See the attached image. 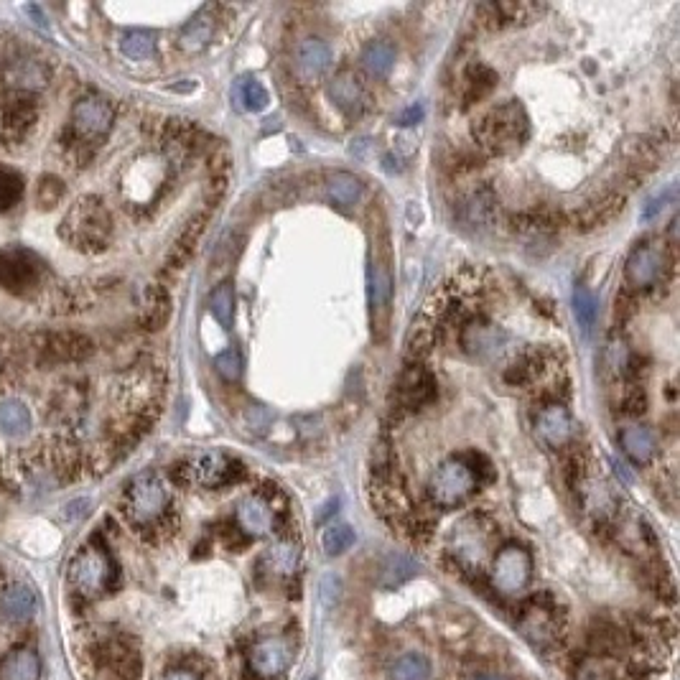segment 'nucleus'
I'll return each instance as SVG.
<instances>
[{
    "label": "nucleus",
    "mask_w": 680,
    "mask_h": 680,
    "mask_svg": "<svg viewBox=\"0 0 680 680\" xmlns=\"http://www.w3.org/2000/svg\"><path fill=\"white\" fill-rule=\"evenodd\" d=\"M169 487L156 472L130 479L123 495V515L138 533H163L171 515Z\"/></svg>",
    "instance_id": "f257e3e1"
},
{
    "label": "nucleus",
    "mask_w": 680,
    "mask_h": 680,
    "mask_svg": "<svg viewBox=\"0 0 680 680\" xmlns=\"http://www.w3.org/2000/svg\"><path fill=\"white\" fill-rule=\"evenodd\" d=\"M530 135V120L518 100L492 107L474 125V141L489 156H510L525 146Z\"/></svg>",
    "instance_id": "f03ea898"
},
{
    "label": "nucleus",
    "mask_w": 680,
    "mask_h": 680,
    "mask_svg": "<svg viewBox=\"0 0 680 680\" xmlns=\"http://www.w3.org/2000/svg\"><path fill=\"white\" fill-rule=\"evenodd\" d=\"M59 235L82 253H102L113 237V214L100 197H82L67 212Z\"/></svg>",
    "instance_id": "7ed1b4c3"
},
{
    "label": "nucleus",
    "mask_w": 680,
    "mask_h": 680,
    "mask_svg": "<svg viewBox=\"0 0 680 680\" xmlns=\"http://www.w3.org/2000/svg\"><path fill=\"white\" fill-rule=\"evenodd\" d=\"M118 584V566L100 543H87L69 563V586L82 599H100Z\"/></svg>",
    "instance_id": "20e7f679"
},
{
    "label": "nucleus",
    "mask_w": 680,
    "mask_h": 680,
    "mask_svg": "<svg viewBox=\"0 0 680 680\" xmlns=\"http://www.w3.org/2000/svg\"><path fill=\"white\" fill-rule=\"evenodd\" d=\"M495 540V523L487 515H477L474 512V515H467V518L451 530L449 553L464 571H482L487 558L492 556Z\"/></svg>",
    "instance_id": "39448f33"
},
{
    "label": "nucleus",
    "mask_w": 680,
    "mask_h": 680,
    "mask_svg": "<svg viewBox=\"0 0 680 680\" xmlns=\"http://www.w3.org/2000/svg\"><path fill=\"white\" fill-rule=\"evenodd\" d=\"M479 487V469L464 456H451L428 479V497L441 510L464 505Z\"/></svg>",
    "instance_id": "423d86ee"
},
{
    "label": "nucleus",
    "mask_w": 680,
    "mask_h": 680,
    "mask_svg": "<svg viewBox=\"0 0 680 680\" xmlns=\"http://www.w3.org/2000/svg\"><path fill=\"white\" fill-rule=\"evenodd\" d=\"M242 474H245V467L240 461L220 449L197 451L179 467L181 482L199 484V487L207 489L230 487V484L240 482Z\"/></svg>",
    "instance_id": "0eeeda50"
},
{
    "label": "nucleus",
    "mask_w": 680,
    "mask_h": 680,
    "mask_svg": "<svg viewBox=\"0 0 680 680\" xmlns=\"http://www.w3.org/2000/svg\"><path fill=\"white\" fill-rule=\"evenodd\" d=\"M518 627L540 650H548L551 645H556L561 640L563 630V617L556 599L551 594L530 596L528 602L523 604V609H520Z\"/></svg>",
    "instance_id": "6e6552de"
},
{
    "label": "nucleus",
    "mask_w": 680,
    "mask_h": 680,
    "mask_svg": "<svg viewBox=\"0 0 680 680\" xmlns=\"http://www.w3.org/2000/svg\"><path fill=\"white\" fill-rule=\"evenodd\" d=\"M113 120H115V110H113V105L105 100V97L85 95L74 102L69 133H72L77 146H92V143H100L102 138L110 133Z\"/></svg>",
    "instance_id": "1a4fd4ad"
},
{
    "label": "nucleus",
    "mask_w": 680,
    "mask_h": 680,
    "mask_svg": "<svg viewBox=\"0 0 680 680\" xmlns=\"http://www.w3.org/2000/svg\"><path fill=\"white\" fill-rule=\"evenodd\" d=\"M296 660V645L288 635L260 637L248 652V668L255 680H278L291 670Z\"/></svg>",
    "instance_id": "9d476101"
},
{
    "label": "nucleus",
    "mask_w": 680,
    "mask_h": 680,
    "mask_svg": "<svg viewBox=\"0 0 680 680\" xmlns=\"http://www.w3.org/2000/svg\"><path fill=\"white\" fill-rule=\"evenodd\" d=\"M670 268V253L663 240H642L637 242L624 263L627 283L635 288L658 286Z\"/></svg>",
    "instance_id": "9b49d317"
},
{
    "label": "nucleus",
    "mask_w": 680,
    "mask_h": 680,
    "mask_svg": "<svg viewBox=\"0 0 680 680\" xmlns=\"http://www.w3.org/2000/svg\"><path fill=\"white\" fill-rule=\"evenodd\" d=\"M41 276H44V263L31 250H0V288L16 296H26L41 286Z\"/></svg>",
    "instance_id": "f8f14e48"
},
{
    "label": "nucleus",
    "mask_w": 680,
    "mask_h": 680,
    "mask_svg": "<svg viewBox=\"0 0 680 680\" xmlns=\"http://www.w3.org/2000/svg\"><path fill=\"white\" fill-rule=\"evenodd\" d=\"M533 576V558L523 546L500 548L497 556L492 558V586L500 591L502 596H515L525 591Z\"/></svg>",
    "instance_id": "ddd939ff"
},
{
    "label": "nucleus",
    "mask_w": 680,
    "mask_h": 680,
    "mask_svg": "<svg viewBox=\"0 0 680 680\" xmlns=\"http://www.w3.org/2000/svg\"><path fill=\"white\" fill-rule=\"evenodd\" d=\"M436 395H439L436 377L421 362H411V365L405 367V372L398 380V388H395V403H398L400 411H423V408H428L436 400Z\"/></svg>",
    "instance_id": "4468645a"
},
{
    "label": "nucleus",
    "mask_w": 680,
    "mask_h": 680,
    "mask_svg": "<svg viewBox=\"0 0 680 680\" xmlns=\"http://www.w3.org/2000/svg\"><path fill=\"white\" fill-rule=\"evenodd\" d=\"M36 120H39V107L31 97H16V100L6 102L0 110V141H3V146H21L34 133Z\"/></svg>",
    "instance_id": "2eb2a0df"
},
{
    "label": "nucleus",
    "mask_w": 680,
    "mask_h": 680,
    "mask_svg": "<svg viewBox=\"0 0 680 680\" xmlns=\"http://www.w3.org/2000/svg\"><path fill=\"white\" fill-rule=\"evenodd\" d=\"M535 433H538V439L543 441L548 449L553 451L566 449L576 436L574 416H571L566 405L561 403L543 405L538 411V416H535Z\"/></svg>",
    "instance_id": "dca6fc26"
},
{
    "label": "nucleus",
    "mask_w": 680,
    "mask_h": 680,
    "mask_svg": "<svg viewBox=\"0 0 680 680\" xmlns=\"http://www.w3.org/2000/svg\"><path fill=\"white\" fill-rule=\"evenodd\" d=\"M551 367L553 362L546 352H540V349H525V352H520V355L507 365L505 383L510 385V388L533 390L546 380Z\"/></svg>",
    "instance_id": "f3484780"
},
{
    "label": "nucleus",
    "mask_w": 680,
    "mask_h": 680,
    "mask_svg": "<svg viewBox=\"0 0 680 680\" xmlns=\"http://www.w3.org/2000/svg\"><path fill=\"white\" fill-rule=\"evenodd\" d=\"M235 523L240 533L250 535V538H263L276 528V510L270 507V502L263 495H248L245 500L237 502Z\"/></svg>",
    "instance_id": "a211bd4d"
},
{
    "label": "nucleus",
    "mask_w": 680,
    "mask_h": 680,
    "mask_svg": "<svg viewBox=\"0 0 680 680\" xmlns=\"http://www.w3.org/2000/svg\"><path fill=\"white\" fill-rule=\"evenodd\" d=\"M546 6L538 3H484L477 8V16L487 29H502V26H525L533 23Z\"/></svg>",
    "instance_id": "6ab92c4d"
},
{
    "label": "nucleus",
    "mask_w": 680,
    "mask_h": 680,
    "mask_svg": "<svg viewBox=\"0 0 680 680\" xmlns=\"http://www.w3.org/2000/svg\"><path fill=\"white\" fill-rule=\"evenodd\" d=\"M459 217L464 225L469 227H492L500 217V202H497L495 192L487 184L474 186L472 192L464 194L459 204Z\"/></svg>",
    "instance_id": "aec40b11"
},
{
    "label": "nucleus",
    "mask_w": 680,
    "mask_h": 680,
    "mask_svg": "<svg viewBox=\"0 0 680 680\" xmlns=\"http://www.w3.org/2000/svg\"><path fill=\"white\" fill-rule=\"evenodd\" d=\"M39 607V596L23 581H11L0 589V619L6 624L29 622Z\"/></svg>",
    "instance_id": "412c9836"
},
{
    "label": "nucleus",
    "mask_w": 680,
    "mask_h": 680,
    "mask_svg": "<svg viewBox=\"0 0 680 680\" xmlns=\"http://www.w3.org/2000/svg\"><path fill=\"white\" fill-rule=\"evenodd\" d=\"M301 566V543L296 538L276 540L260 558V568L273 579H291Z\"/></svg>",
    "instance_id": "4be33fe9"
},
{
    "label": "nucleus",
    "mask_w": 680,
    "mask_h": 680,
    "mask_svg": "<svg viewBox=\"0 0 680 680\" xmlns=\"http://www.w3.org/2000/svg\"><path fill=\"white\" fill-rule=\"evenodd\" d=\"M332 64V49L319 36H306L301 44L296 46V74L304 82H314Z\"/></svg>",
    "instance_id": "5701e85b"
},
{
    "label": "nucleus",
    "mask_w": 680,
    "mask_h": 680,
    "mask_svg": "<svg viewBox=\"0 0 680 680\" xmlns=\"http://www.w3.org/2000/svg\"><path fill=\"white\" fill-rule=\"evenodd\" d=\"M329 97H332L334 105L347 115L362 113V107H365L367 100L365 85H362L360 77H357L352 69H342V72L334 74V79L329 82Z\"/></svg>",
    "instance_id": "b1692460"
},
{
    "label": "nucleus",
    "mask_w": 680,
    "mask_h": 680,
    "mask_svg": "<svg viewBox=\"0 0 680 680\" xmlns=\"http://www.w3.org/2000/svg\"><path fill=\"white\" fill-rule=\"evenodd\" d=\"M171 296L169 291L158 283H151V286L143 288L141 293V309H138V321H141L143 329L148 332H158L163 326L169 324L171 319Z\"/></svg>",
    "instance_id": "393cba45"
},
{
    "label": "nucleus",
    "mask_w": 680,
    "mask_h": 680,
    "mask_svg": "<svg viewBox=\"0 0 680 680\" xmlns=\"http://www.w3.org/2000/svg\"><path fill=\"white\" fill-rule=\"evenodd\" d=\"M461 347L472 352V355L484 357L489 352H497L505 342V332L497 329L495 324H487V321H477V319H467L461 324Z\"/></svg>",
    "instance_id": "a878e982"
},
{
    "label": "nucleus",
    "mask_w": 680,
    "mask_h": 680,
    "mask_svg": "<svg viewBox=\"0 0 680 680\" xmlns=\"http://www.w3.org/2000/svg\"><path fill=\"white\" fill-rule=\"evenodd\" d=\"M92 352V342L82 334L74 332H62V334H49L41 344V355L49 357L51 362H77L85 360Z\"/></svg>",
    "instance_id": "bb28decb"
},
{
    "label": "nucleus",
    "mask_w": 680,
    "mask_h": 680,
    "mask_svg": "<svg viewBox=\"0 0 680 680\" xmlns=\"http://www.w3.org/2000/svg\"><path fill=\"white\" fill-rule=\"evenodd\" d=\"M41 660L34 647L18 645L0 658V680H39Z\"/></svg>",
    "instance_id": "cd10ccee"
},
{
    "label": "nucleus",
    "mask_w": 680,
    "mask_h": 680,
    "mask_svg": "<svg viewBox=\"0 0 680 680\" xmlns=\"http://www.w3.org/2000/svg\"><path fill=\"white\" fill-rule=\"evenodd\" d=\"M46 82H49V69L39 59L21 57L13 59L6 67V85L13 87V90H41V87H46Z\"/></svg>",
    "instance_id": "c85d7f7f"
},
{
    "label": "nucleus",
    "mask_w": 680,
    "mask_h": 680,
    "mask_svg": "<svg viewBox=\"0 0 680 680\" xmlns=\"http://www.w3.org/2000/svg\"><path fill=\"white\" fill-rule=\"evenodd\" d=\"M624 207V194H604L602 199L596 202H589L586 207H581L579 212L574 214V225L579 230H594V227H602L607 222H612Z\"/></svg>",
    "instance_id": "c756f323"
},
{
    "label": "nucleus",
    "mask_w": 680,
    "mask_h": 680,
    "mask_svg": "<svg viewBox=\"0 0 680 680\" xmlns=\"http://www.w3.org/2000/svg\"><path fill=\"white\" fill-rule=\"evenodd\" d=\"M204 225H207V214H197V217H192V220L186 222L181 235L176 237V242L171 245V253L169 258H166V270L176 273V270H181L189 260H192L199 237H202L204 232Z\"/></svg>",
    "instance_id": "7c9ffc66"
},
{
    "label": "nucleus",
    "mask_w": 680,
    "mask_h": 680,
    "mask_svg": "<svg viewBox=\"0 0 680 680\" xmlns=\"http://www.w3.org/2000/svg\"><path fill=\"white\" fill-rule=\"evenodd\" d=\"M619 446H622L624 456H627L632 464H637V467L650 464L655 451H658V441H655L650 428L645 426L622 428V433H619Z\"/></svg>",
    "instance_id": "2f4dec72"
},
{
    "label": "nucleus",
    "mask_w": 680,
    "mask_h": 680,
    "mask_svg": "<svg viewBox=\"0 0 680 680\" xmlns=\"http://www.w3.org/2000/svg\"><path fill=\"white\" fill-rule=\"evenodd\" d=\"M495 85L497 74L487 64L474 62L461 77V100H464V105H474V102L484 100L489 92L495 90Z\"/></svg>",
    "instance_id": "473e14b6"
},
{
    "label": "nucleus",
    "mask_w": 680,
    "mask_h": 680,
    "mask_svg": "<svg viewBox=\"0 0 680 680\" xmlns=\"http://www.w3.org/2000/svg\"><path fill=\"white\" fill-rule=\"evenodd\" d=\"M214 26H217V23H214L212 8H204L202 13H197V16L184 26V31H181L179 36V46L184 51H202L204 46L212 41Z\"/></svg>",
    "instance_id": "72a5a7b5"
},
{
    "label": "nucleus",
    "mask_w": 680,
    "mask_h": 680,
    "mask_svg": "<svg viewBox=\"0 0 680 680\" xmlns=\"http://www.w3.org/2000/svg\"><path fill=\"white\" fill-rule=\"evenodd\" d=\"M166 143H169L174 151H179L181 156H194V153L202 148V143H207V138H204V133L197 125L174 120V123L166 128Z\"/></svg>",
    "instance_id": "f704fd0d"
},
{
    "label": "nucleus",
    "mask_w": 680,
    "mask_h": 680,
    "mask_svg": "<svg viewBox=\"0 0 680 680\" xmlns=\"http://www.w3.org/2000/svg\"><path fill=\"white\" fill-rule=\"evenodd\" d=\"M31 411L21 400H3L0 403V431L6 436H23L31 431Z\"/></svg>",
    "instance_id": "c9c22d12"
},
{
    "label": "nucleus",
    "mask_w": 680,
    "mask_h": 680,
    "mask_svg": "<svg viewBox=\"0 0 680 680\" xmlns=\"http://www.w3.org/2000/svg\"><path fill=\"white\" fill-rule=\"evenodd\" d=\"M558 220L561 217H556L551 209H530V212L518 214L512 220V227L523 232V235H551V232H556L561 227Z\"/></svg>",
    "instance_id": "e433bc0d"
},
{
    "label": "nucleus",
    "mask_w": 680,
    "mask_h": 680,
    "mask_svg": "<svg viewBox=\"0 0 680 680\" xmlns=\"http://www.w3.org/2000/svg\"><path fill=\"white\" fill-rule=\"evenodd\" d=\"M362 64L372 77H388L390 69L395 64V49L388 41H372L365 51H362Z\"/></svg>",
    "instance_id": "4c0bfd02"
},
{
    "label": "nucleus",
    "mask_w": 680,
    "mask_h": 680,
    "mask_svg": "<svg viewBox=\"0 0 680 680\" xmlns=\"http://www.w3.org/2000/svg\"><path fill=\"white\" fill-rule=\"evenodd\" d=\"M232 100H235L240 110L258 113V110L268 105V92H265V87L260 85L258 79H237L235 87H232Z\"/></svg>",
    "instance_id": "58836bf2"
},
{
    "label": "nucleus",
    "mask_w": 680,
    "mask_h": 680,
    "mask_svg": "<svg viewBox=\"0 0 680 680\" xmlns=\"http://www.w3.org/2000/svg\"><path fill=\"white\" fill-rule=\"evenodd\" d=\"M329 197L339 204V207H352V204L360 202L362 197V184L355 174H347V171H339L329 179Z\"/></svg>",
    "instance_id": "ea45409f"
},
{
    "label": "nucleus",
    "mask_w": 680,
    "mask_h": 680,
    "mask_svg": "<svg viewBox=\"0 0 680 680\" xmlns=\"http://www.w3.org/2000/svg\"><path fill=\"white\" fill-rule=\"evenodd\" d=\"M209 311L225 329H230L232 319H235V288H232L230 281L214 288L212 296H209Z\"/></svg>",
    "instance_id": "a19ab883"
},
{
    "label": "nucleus",
    "mask_w": 680,
    "mask_h": 680,
    "mask_svg": "<svg viewBox=\"0 0 680 680\" xmlns=\"http://www.w3.org/2000/svg\"><path fill=\"white\" fill-rule=\"evenodd\" d=\"M390 680H431V665L423 655L408 652L403 658H398L390 668Z\"/></svg>",
    "instance_id": "79ce46f5"
},
{
    "label": "nucleus",
    "mask_w": 680,
    "mask_h": 680,
    "mask_svg": "<svg viewBox=\"0 0 680 680\" xmlns=\"http://www.w3.org/2000/svg\"><path fill=\"white\" fill-rule=\"evenodd\" d=\"M390 296H393V278H390L388 268L380 263L372 265L370 273V301L375 311H385L390 304Z\"/></svg>",
    "instance_id": "37998d69"
},
{
    "label": "nucleus",
    "mask_w": 680,
    "mask_h": 680,
    "mask_svg": "<svg viewBox=\"0 0 680 680\" xmlns=\"http://www.w3.org/2000/svg\"><path fill=\"white\" fill-rule=\"evenodd\" d=\"M120 51H123L128 59L141 62V59L153 57V51H156V36H153L151 31H128V34L120 39Z\"/></svg>",
    "instance_id": "c03bdc74"
},
{
    "label": "nucleus",
    "mask_w": 680,
    "mask_h": 680,
    "mask_svg": "<svg viewBox=\"0 0 680 680\" xmlns=\"http://www.w3.org/2000/svg\"><path fill=\"white\" fill-rule=\"evenodd\" d=\"M355 543V530L349 525H329V528L321 533V548H324L326 556H342L344 551H349Z\"/></svg>",
    "instance_id": "a18cd8bd"
},
{
    "label": "nucleus",
    "mask_w": 680,
    "mask_h": 680,
    "mask_svg": "<svg viewBox=\"0 0 680 680\" xmlns=\"http://www.w3.org/2000/svg\"><path fill=\"white\" fill-rule=\"evenodd\" d=\"M23 197V176L18 171L0 166V212L16 207Z\"/></svg>",
    "instance_id": "49530a36"
},
{
    "label": "nucleus",
    "mask_w": 680,
    "mask_h": 680,
    "mask_svg": "<svg viewBox=\"0 0 680 680\" xmlns=\"http://www.w3.org/2000/svg\"><path fill=\"white\" fill-rule=\"evenodd\" d=\"M596 311H599V304H596V296L589 291V288L579 286L574 291V314L576 319H579L581 329L584 332H589L591 326H594L596 321Z\"/></svg>",
    "instance_id": "de8ad7c7"
},
{
    "label": "nucleus",
    "mask_w": 680,
    "mask_h": 680,
    "mask_svg": "<svg viewBox=\"0 0 680 680\" xmlns=\"http://www.w3.org/2000/svg\"><path fill=\"white\" fill-rule=\"evenodd\" d=\"M413 574H416V563H413L411 558L390 556L388 561H385V568H383V584L385 586H398V584H403V581L411 579Z\"/></svg>",
    "instance_id": "09e8293b"
},
{
    "label": "nucleus",
    "mask_w": 680,
    "mask_h": 680,
    "mask_svg": "<svg viewBox=\"0 0 680 680\" xmlns=\"http://www.w3.org/2000/svg\"><path fill=\"white\" fill-rule=\"evenodd\" d=\"M214 370L225 377L227 383H237L242 377V357L237 349H225L220 355L214 357Z\"/></svg>",
    "instance_id": "8fccbe9b"
},
{
    "label": "nucleus",
    "mask_w": 680,
    "mask_h": 680,
    "mask_svg": "<svg viewBox=\"0 0 680 680\" xmlns=\"http://www.w3.org/2000/svg\"><path fill=\"white\" fill-rule=\"evenodd\" d=\"M36 197H39V207L54 209L59 202H62L64 184L57 179V176H44V179L39 181V192H36Z\"/></svg>",
    "instance_id": "3c124183"
},
{
    "label": "nucleus",
    "mask_w": 680,
    "mask_h": 680,
    "mask_svg": "<svg viewBox=\"0 0 680 680\" xmlns=\"http://www.w3.org/2000/svg\"><path fill=\"white\" fill-rule=\"evenodd\" d=\"M673 199H675V189H673V186H668V189H663V192L655 194V197H652V199H647V204H645V207H642V214H640L642 222H652V220H655V217H660V214L665 212V207H668V204L673 202Z\"/></svg>",
    "instance_id": "603ef678"
},
{
    "label": "nucleus",
    "mask_w": 680,
    "mask_h": 680,
    "mask_svg": "<svg viewBox=\"0 0 680 680\" xmlns=\"http://www.w3.org/2000/svg\"><path fill=\"white\" fill-rule=\"evenodd\" d=\"M607 362H609V370L617 372V375H622V372L627 370V365H630V349H627V344H624V342L609 344Z\"/></svg>",
    "instance_id": "864d4df0"
},
{
    "label": "nucleus",
    "mask_w": 680,
    "mask_h": 680,
    "mask_svg": "<svg viewBox=\"0 0 680 680\" xmlns=\"http://www.w3.org/2000/svg\"><path fill=\"white\" fill-rule=\"evenodd\" d=\"M161 680H204V678L199 670L192 668V665H174Z\"/></svg>",
    "instance_id": "5fc2aeb1"
},
{
    "label": "nucleus",
    "mask_w": 680,
    "mask_h": 680,
    "mask_svg": "<svg viewBox=\"0 0 680 680\" xmlns=\"http://www.w3.org/2000/svg\"><path fill=\"white\" fill-rule=\"evenodd\" d=\"M423 120V107L421 105H411L408 110H405L403 115L398 118L400 125H416Z\"/></svg>",
    "instance_id": "6e6d98bb"
},
{
    "label": "nucleus",
    "mask_w": 680,
    "mask_h": 680,
    "mask_svg": "<svg viewBox=\"0 0 680 680\" xmlns=\"http://www.w3.org/2000/svg\"><path fill=\"white\" fill-rule=\"evenodd\" d=\"M472 680H502V678H497V675H477V678Z\"/></svg>",
    "instance_id": "4d7b16f0"
}]
</instances>
